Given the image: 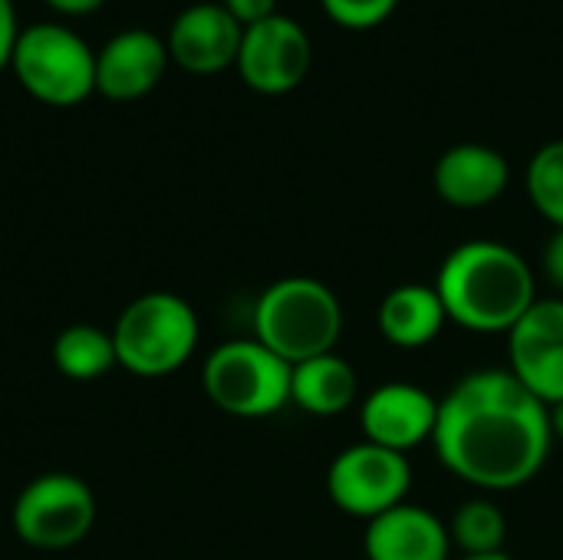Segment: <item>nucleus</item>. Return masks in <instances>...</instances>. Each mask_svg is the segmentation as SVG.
Here are the masks:
<instances>
[{"label":"nucleus","instance_id":"obj_17","mask_svg":"<svg viewBox=\"0 0 563 560\" xmlns=\"http://www.w3.org/2000/svg\"><path fill=\"white\" fill-rule=\"evenodd\" d=\"M356 370L340 353H320L294 366L290 403L310 416H340L356 403Z\"/></svg>","mask_w":563,"mask_h":560},{"label":"nucleus","instance_id":"obj_19","mask_svg":"<svg viewBox=\"0 0 563 560\" xmlns=\"http://www.w3.org/2000/svg\"><path fill=\"white\" fill-rule=\"evenodd\" d=\"M505 535H508L505 512L488 498H472V502L459 505V512L449 521L452 548H459L462 558L498 554L505 548Z\"/></svg>","mask_w":563,"mask_h":560},{"label":"nucleus","instance_id":"obj_3","mask_svg":"<svg viewBox=\"0 0 563 560\" xmlns=\"http://www.w3.org/2000/svg\"><path fill=\"white\" fill-rule=\"evenodd\" d=\"M343 333V307L317 277H284L271 284L254 307V340L290 366L333 353Z\"/></svg>","mask_w":563,"mask_h":560},{"label":"nucleus","instance_id":"obj_27","mask_svg":"<svg viewBox=\"0 0 563 560\" xmlns=\"http://www.w3.org/2000/svg\"><path fill=\"white\" fill-rule=\"evenodd\" d=\"M459 560H515V558H508L505 551H498V554H475V558H459Z\"/></svg>","mask_w":563,"mask_h":560},{"label":"nucleus","instance_id":"obj_18","mask_svg":"<svg viewBox=\"0 0 563 560\" xmlns=\"http://www.w3.org/2000/svg\"><path fill=\"white\" fill-rule=\"evenodd\" d=\"M53 363L66 380H76V383L99 380L112 366H119L112 333H106L92 323L66 327L53 343Z\"/></svg>","mask_w":563,"mask_h":560},{"label":"nucleus","instance_id":"obj_25","mask_svg":"<svg viewBox=\"0 0 563 560\" xmlns=\"http://www.w3.org/2000/svg\"><path fill=\"white\" fill-rule=\"evenodd\" d=\"M46 3L59 13H89V10L102 7L106 0H46Z\"/></svg>","mask_w":563,"mask_h":560},{"label":"nucleus","instance_id":"obj_6","mask_svg":"<svg viewBox=\"0 0 563 560\" xmlns=\"http://www.w3.org/2000/svg\"><path fill=\"white\" fill-rule=\"evenodd\" d=\"M290 373L294 366L261 340H228L208 356L201 383L218 409L261 419L290 403Z\"/></svg>","mask_w":563,"mask_h":560},{"label":"nucleus","instance_id":"obj_20","mask_svg":"<svg viewBox=\"0 0 563 560\" xmlns=\"http://www.w3.org/2000/svg\"><path fill=\"white\" fill-rule=\"evenodd\" d=\"M528 195L534 208L554 224L563 228V139L548 142L528 162Z\"/></svg>","mask_w":563,"mask_h":560},{"label":"nucleus","instance_id":"obj_23","mask_svg":"<svg viewBox=\"0 0 563 560\" xmlns=\"http://www.w3.org/2000/svg\"><path fill=\"white\" fill-rule=\"evenodd\" d=\"M20 26H16V13H13V0H0V69L10 66L13 46H16Z\"/></svg>","mask_w":563,"mask_h":560},{"label":"nucleus","instance_id":"obj_21","mask_svg":"<svg viewBox=\"0 0 563 560\" xmlns=\"http://www.w3.org/2000/svg\"><path fill=\"white\" fill-rule=\"evenodd\" d=\"M399 0H323L327 13L343 26H376Z\"/></svg>","mask_w":563,"mask_h":560},{"label":"nucleus","instance_id":"obj_10","mask_svg":"<svg viewBox=\"0 0 563 560\" xmlns=\"http://www.w3.org/2000/svg\"><path fill=\"white\" fill-rule=\"evenodd\" d=\"M310 56L313 50L307 30L297 20L274 13L254 26H244L238 69L257 92H287L307 76Z\"/></svg>","mask_w":563,"mask_h":560},{"label":"nucleus","instance_id":"obj_12","mask_svg":"<svg viewBox=\"0 0 563 560\" xmlns=\"http://www.w3.org/2000/svg\"><path fill=\"white\" fill-rule=\"evenodd\" d=\"M168 59V43L152 30H122L96 53V92L112 102L142 99L162 83Z\"/></svg>","mask_w":563,"mask_h":560},{"label":"nucleus","instance_id":"obj_4","mask_svg":"<svg viewBox=\"0 0 563 560\" xmlns=\"http://www.w3.org/2000/svg\"><path fill=\"white\" fill-rule=\"evenodd\" d=\"M119 366L142 380L168 376L198 347V317L188 300L168 290L135 297L112 327Z\"/></svg>","mask_w":563,"mask_h":560},{"label":"nucleus","instance_id":"obj_1","mask_svg":"<svg viewBox=\"0 0 563 560\" xmlns=\"http://www.w3.org/2000/svg\"><path fill=\"white\" fill-rule=\"evenodd\" d=\"M551 442V406L511 370H475L439 399L432 432L439 462L475 488L528 485L544 469Z\"/></svg>","mask_w":563,"mask_h":560},{"label":"nucleus","instance_id":"obj_16","mask_svg":"<svg viewBox=\"0 0 563 560\" xmlns=\"http://www.w3.org/2000/svg\"><path fill=\"white\" fill-rule=\"evenodd\" d=\"M379 333L399 347V350H419L429 347L442 327L449 323L445 304L435 290V284H399L393 287L376 314Z\"/></svg>","mask_w":563,"mask_h":560},{"label":"nucleus","instance_id":"obj_11","mask_svg":"<svg viewBox=\"0 0 563 560\" xmlns=\"http://www.w3.org/2000/svg\"><path fill=\"white\" fill-rule=\"evenodd\" d=\"M435 419L439 399L416 383H383L360 406V426L366 442L402 455L432 439Z\"/></svg>","mask_w":563,"mask_h":560},{"label":"nucleus","instance_id":"obj_24","mask_svg":"<svg viewBox=\"0 0 563 560\" xmlns=\"http://www.w3.org/2000/svg\"><path fill=\"white\" fill-rule=\"evenodd\" d=\"M544 277L563 297V228H554V234L544 248Z\"/></svg>","mask_w":563,"mask_h":560},{"label":"nucleus","instance_id":"obj_7","mask_svg":"<svg viewBox=\"0 0 563 560\" xmlns=\"http://www.w3.org/2000/svg\"><path fill=\"white\" fill-rule=\"evenodd\" d=\"M96 521L89 485L69 472L33 479L13 502V531L30 548L63 551L79 545Z\"/></svg>","mask_w":563,"mask_h":560},{"label":"nucleus","instance_id":"obj_15","mask_svg":"<svg viewBox=\"0 0 563 560\" xmlns=\"http://www.w3.org/2000/svg\"><path fill=\"white\" fill-rule=\"evenodd\" d=\"M508 158L482 142H459L435 162V191L452 208L492 205L508 188Z\"/></svg>","mask_w":563,"mask_h":560},{"label":"nucleus","instance_id":"obj_5","mask_svg":"<svg viewBox=\"0 0 563 560\" xmlns=\"http://www.w3.org/2000/svg\"><path fill=\"white\" fill-rule=\"evenodd\" d=\"M10 66L20 86L46 106H76L96 92V53L63 23L20 30Z\"/></svg>","mask_w":563,"mask_h":560},{"label":"nucleus","instance_id":"obj_9","mask_svg":"<svg viewBox=\"0 0 563 560\" xmlns=\"http://www.w3.org/2000/svg\"><path fill=\"white\" fill-rule=\"evenodd\" d=\"M511 373L548 406L563 403V297H538L508 333Z\"/></svg>","mask_w":563,"mask_h":560},{"label":"nucleus","instance_id":"obj_26","mask_svg":"<svg viewBox=\"0 0 563 560\" xmlns=\"http://www.w3.org/2000/svg\"><path fill=\"white\" fill-rule=\"evenodd\" d=\"M551 426H554V436H561L563 439V403L551 406Z\"/></svg>","mask_w":563,"mask_h":560},{"label":"nucleus","instance_id":"obj_14","mask_svg":"<svg viewBox=\"0 0 563 560\" xmlns=\"http://www.w3.org/2000/svg\"><path fill=\"white\" fill-rule=\"evenodd\" d=\"M366 560H449V525L419 505H396L366 521L363 535Z\"/></svg>","mask_w":563,"mask_h":560},{"label":"nucleus","instance_id":"obj_13","mask_svg":"<svg viewBox=\"0 0 563 560\" xmlns=\"http://www.w3.org/2000/svg\"><path fill=\"white\" fill-rule=\"evenodd\" d=\"M244 26L228 13L224 3H191L185 7L168 30V56L198 76L221 73L238 63Z\"/></svg>","mask_w":563,"mask_h":560},{"label":"nucleus","instance_id":"obj_8","mask_svg":"<svg viewBox=\"0 0 563 560\" xmlns=\"http://www.w3.org/2000/svg\"><path fill=\"white\" fill-rule=\"evenodd\" d=\"M412 488V465L402 452L376 442H356L343 449L327 472V492L333 505L353 518H379L406 502Z\"/></svg>","mask_w":563,"mask_h":560},{"label":"nucleus","instance_id":"obj_2","mask_svg":"<svg viewBox=\"0 0 563 560\" xmlns=\"http://www.w3.org/2000/svg\"><path fill=\"white\" fill-rule=\"evenodd\" d=\"M435 290L449 320L472 333H511L534 307L531 264L501 241H465L439 267Z\"/></svg>","mask_w":563,"mask_h":560},{"label":"nucleus","instance_id":"obj_22","mask_svg":"<svg viewBox=\"0 0 563 560\" xmlns=\"http://www.w3.org/2000/svg\"><path fill=\"white\" fill-rule=\"evenodd\" d=\"M224 7L241 26H254L277 13V0H224Z\"/></svg>","mask_w":563,"mask_h":560}]
</instances>
